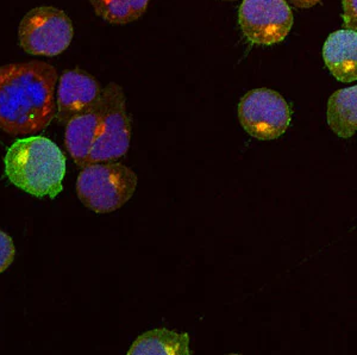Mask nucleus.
Listing matches in <instances>:
<instances>
[{"label": "nucleus", "mask_w": 357, "mask_h": 355, "mask_svg": "<svg viewBox=\"0 0 357 355\" xmlns=\"http://www.w3.org/2000/svg\"><path fill=\"white\" fill-rule=\"evenodd\" d=\"M292 111L276 91L256 89L238 104V121L248 135L261 141L279 139L289 129Z\"/></svg>", "instance_id": "423d86ee"}, {"label": "nucleus", "mask_w": 357, "mask_h": 355, "mask_svg": "<svg viewBox=\"0 0 357 355\" xmlns=\"http://www.w3.org/2000/svg\"><path fill=\"white\" fill-rule=\"evenodd\" d=\"M74 29L65 11L54 6L30 10L18 27V41L25 53L56 56L68 48Z\"/></svg>", "instance_id": "20e7f679"}, {"label": "nucleus", "mask_w": 357, "mask_h": 355, "mask_svg": "<svg viewBox=\"0 0 357 355\" xmlns=\"http://www.w3.org/2000/svg\"><path fill=\"white\" fill-rule=\"evenodd\" d=\"M57 70L43 61L0 67V129L11 136L45 130L56 116Z\"/></svg>", "instance_id": "f257e3e1"}, {"label": "nucleus", "mask_w": 357, "mask_h": 355, "mask_svg": "<svg viewBox=\"0 0 357 355\" xmlns=\"http://www.w3.org/2000/svg\"><path fill=\"white\" fill-rule=\"evenodd\" d=\"M151 0H89L94 13L111 24H128L146 13Z\"/></svg>", "instance_id": "ddd939ff"}, {"label": "nucleus", "mask_w": 357, "mask_h": 355, "mask_svg": "<svg viewBox=\"0 0 357 355\" xmlns=\"http://www.w3.org/2000/svg\"><path fill=\"white\" fill-rule=\"evenodd\" d=\"M102 89L99 82L84 70H66L57 86V122L66 126L75 114L97 100Z\"/></svg>", "instance_id": "6e6552de"}, {"label": "nucleus", "mask_w": 357, "mask_h": 355, "mask_svg": "<svg viewBox=\"0 0 357 355\" xmlns=\"http://www.w3.org/2000/svg\"><path fill=\"white\" fill-rule=\"evenodd\" d=\"M16 255L15 243L11 236L0 229V273H3L11 266Z\"/></svg>", "instance_id": "4468645a"}, {"label": "nucleus", "mask_w": 357, "mask_h": 355, "mask_svg": "<svg viewBox=\"0 0 357 355\" xmlns=\"http://www.w3.org/2000/svg\"><path fill=\"white\" fill-rule=\"evenodd\" d=\"M137 183L134 169L121 163L86 165L77 176V195L91 211L110 213L132 198Z\"/></svg>", "instance_id": "7ed1b4c3"}, {"label": "nucleus", "mask_w": 357, "mask_h": 355, "mask_svg": "<svg viewBox=\"0 0 357 355\" xmlns=\"http://www.w3.org/2000/svg\"><path fill=\"white\" fill-rule=\"evenodd\" d=\"M321 1V0H289V3L298 8H311Z\"/></svg>", "instance_id": "dca6fc26"}, {"label": "nucleus", "mask_w": 357, "mask_h": 355, "mask_svg": "<svg viewBox=\"0 0 357 355\" xmlns=\"http://www.w3.org/2000/svg\"><path fill=\"white\" fill-rule=\"evenodd\" d=\"M323 59L330 73L341 82L357 79L356 30L342 29L331 33L323 47Z\"/></svg>", "instance_id": "9d476101"}, {"label": "nucleus", "mask_w": 357, "mask_h": 355, "mask_svg": "<svg viewBox=\"0 0 357 355\" xmlns=\"http://www.w3.org/2000/svg\"><path fill=\"white\" fill-rule=\"evenodd\" d=\"M191 338L166 328L153 329L139 335L131 345L128 355H191Z\"/></svg>", "instance_id": "9b49d317"}, {"label": "nucleus", "mask_w": 357, "mask_h": 355, "mask_svg": "<svg viewBox=\"0 0 357 355\" xmlns=\"http://www.w3.org/2000/svg\"><path fill=\"white\" fill-rule=\"evenodd\" d=\"M357 0H342L343 6V22L345 29L356 30L357 28Z\"/></svg>", "instance_id": "2eb2a0df"}, {"label": "nucleus", "mask_w": 357, "mask_h": 355, "mask_svg": "<svg viewBox=\"0 0 357 355\" xmlns=\"http://www.w3.org/2000/svg\"><path fill=\"white\" fill-rule=\"evenodd\" d=\"M328 124L342 139H350L357 129V86H350L331 94L328 102Z\"/></svg>", "instance_id": "f8f14e48"}, {"label": "nucleus", "mask_w": 357, "mask_h": 355, "mask_svg": "<svg viewBox=\"0 0 357 355\" xmlns=\"http://www.w3.org/2000/svg\"><path fill=\"white\" fill-rule=\"evenodd\" d=\"M104 116L102 127L86 165L116 161L126 156L131 141V121L126 111V93L122 87L110 82L102 91Z\"/></svg>", "instance_id": "39448f33"}, {"label": "nucleus", "mask_w": 357, "mask_h": 355, "mask_svg": "<svg viewBox=\"0 0 357 355\" xmlns=\"http://www.w3.org/2000/svg\"><path fill=\"white\" fill-rule=\"evenodd\" d=\"M238 22L244 36L252 43L273 45L289 35L293 13L286 0H243Z\"/></svg>", "instance_id": "0eeeda50"}, {"label": "nucleus", "mask_w": 357, "mask_h": 355, "mask_svg": "<svg viewBox=\"0 0 357 355\" xmlns=\"http://www.w3.org/2000/svg\"><path fill=\"white\" fill-rule=\"evenodd\" d=\"M104 116V100L100 97L86 107L82 112L75 114L66 124L65 143L69 156L74 163L84 167L89 151L97 139Z\"/></svg>", "instance_id": "1a4fd4ad"}, {"label": "nucleus", "mask_w": 357, "mask_h": 355, "mask_svg": "<svg viewBox=\"0 0 357 355\" xmlns=\"http://www.w3.org/2000/svg\"><path fill=\"white\" fill-rule=\"evenodd\" d=\"M229 1H232V0H229Z\"/></svg>", "instance_id": "f3484780"}, {"label": "nucleus", "mask_w": 357, "mask_h": 355, "mask_svg": "<svg viewBox=\"0 0 357 355\" xmlns=\"http://www.w3.org/2000/svg\"><path fill=\"white\" fill-rule=\"evenodd\" d=\"M5 174L15 186L37 198H56L66 176V156L42 136L17 139L4 158Z\"/></svg>", "instance_id": "f03ea898"}]
</instances>
